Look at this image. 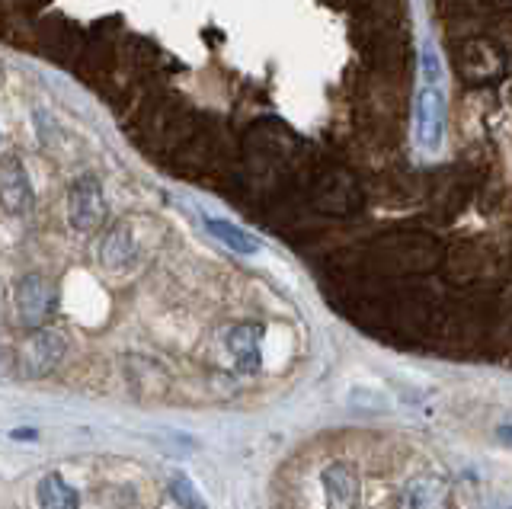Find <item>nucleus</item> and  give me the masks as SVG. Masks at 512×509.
<instances>
[{
	"label": "nucleus",
	"mask_w": 512,
	"mask_h": 509,
	"mask_svg": "<svg viewBox=\"0 0 512 509\" xmlns=\"http://www.w3.org/2000/svg\"><path fill=\"white\" fill-rule=\"evenodd\" d=\"M445 135V90L439 84H423L416 93V145L436 151Z\"/></svg>",
	"instance_id": "f257e3e1"
},
{
	"label": "nucleus",
	"mask_w": 512,
	"mask_h": 509,
	"mask_svg": "<svg viewBox=\"0 0 512 509\" xmlns=\"http://www.w3.org/2000/svg\"><path fill=\"white\" fill-rule=\"evenodd\" d=\"M106 218V199L96 177H80L68 196V221L74 231H96Z\"/></svg>",
	"instance_id": "f03ea898"
},
{
	"label": "nucleus",
	"mask_w": 512,
	"mask_h": 509,
	"mask_svg": "<svg viewBox=\"0 0 512 509\" xmlns=\"http://www.w3.org/2000/svg\"><path fill=\"white\" fill-rule=\"evenodd\" d=\"M320 484H324V500L327 509H359L362 500V484L359 474L349 461H330L320 474Z\"/></svg>",
	"instance_id": "7ed1b4c3"
},
{
	"label": "nucleus",
	"mask_w": 512,
	"mask_h": 509,
	"mask_svg": "<svg viewBox=\"0 0 512 509\" xmlns=\"http://www.w3.org/2000/svg\"><path fill=\"white\" fill-rule=\"evenodd\" d=\"M397 509H448V481L442 474H416L400 487Z\"/></svg>",
	"instance_id": "20e7f679"
},
{
	"label": "nucleus",
	"mask_w": 512,
	"mask_h": 509,
	"mask_svg": "<svg viewBox=\"0 0 512 509\" xmlns=\"http://www.w3.org/2000/svg\"><path fill=\"white\" fill-rule=\"evenodd\" d=\"M61 356H64V337H61V333L55 327L39 330V333H32V337L26 340V346H23V369L29 375H48L61 362Z\"/></svg>",
	"instance_id": "39448f33"
},
{
	"label": "nucleus",
	"mask_w": 512,
	"mask_h": 509,
	"mask_svg": "<svg viewBox=\"0 0 512 509\" xmlns=\"http://www.w3.org/2000/svg\"><path fill=\"white\" fill-rule=\"evenodd\" d=\"M0 202L13 215H23L32 209V183L16 157H4L0 161Z\"/></svg>",
	"instance_id": "423d86ee"
},
{
	"label": "nucleus",
	"mask_w": 512,
	"mask_h": 509,
	"mask_svg": "<svg viewBox=\"0 0 512 509\" xmlns=\"http://www.w3.org/2000/svg\"><path fill=\"white\" fill-rule=\"evenodd\" d=\"M55 292L42 276H26L20 285H16V305H20V314L26 324H39L45 321V314L52 311Z\"/></svg>",
	"instance_id": "0eeeda50"
},
{
	"label": "nucleus",
	"mask_w": 512,
	"mask_h": 509,
	"mask_svg": "<svg viewBox=\"0 0 512 509\" xmlns=\"http://www.w3.org/2000/svg\"><path fill=\"white\" fill-rule=\"evenodd\" d=\"M260 337H263V330L256 327V324H240L228 333V349H231V356H234V365H237V372H247L253 375L256 369L263 365V356H260Z\"/></svg>",
	"instance_id": "6e6552de"
},
{
	"label": "nucleus",
	"mask_w": 512,
	"mask_h": 509,
	"mask_svg": "<svg viewBox=\"0 0 512 509\" xmlns=\"http://www.w3.org/2000/svg\"><path fill=\"white\" fill-rule=\"evenodd\" d=\"M496 45L490 42H468L461 49V71H464V81H490V77H496V71L503 68V61L500 55L493 52Z\"/></svg>",
	"instance_id": "1a4fd4ad"
},
{
	"label": "nucleus",
	"mask_w": 512,
	"mask_h": 509,
	"mask_svg": "<svg viewBox=\"0 0 512 509\" xmlns=\"http://www.w3.org/2000/svg\"><path fill=\"white\" fill-rule=\"evenodd\" d=\"M205 228L212 231L224 247H231L240 257H253L260 250V241L253 234H247L244 228H234L231 221H221V218H205Z\"/></svg>",
	"instance_id": "9d476101"
},
{
	"label": "nucleus",
	"mask_w": 512,
	"mask_h": 509,
	"mask_svg": "<svg viewBox=\"0 0 512 509\" xmlns=\"http://www.w3.org/2000/svg\"><path fill=\"white\" fill-rule=\"evenodd\" d=\"M39 506L42 509H77V490L61 481V474H45L39 481Z\"/></svg>",
	"instance_id": "9b49d317"
},
{
	"label": "nucleus",
	"mask_w": 512,
	"mask_h": 509,
	"mask_svg": "<svg viewBox=\"0 0 512 509\" xmlns=\"http://www.w3.org/2000/svg\"><path fill=\"white\" fill-rule=\"evenodd\" d=\"M132 253H135V247H132V234H128L125 225H119V228H112V231L106 234V241H103V247H100V260H103L106 266H112V269H122V266L132 263Z\"/></svg>",
	"instance_id": "f8f14e48"
},
{
	"label": "nucleus",
	"mask_w": 512,
	"mask_h": 509,
	"mask_svg": "<svg viewBox=\"0 0 512 509\" xmlns=\"http://www.w3.org/2000/svg\"><path fill=\"white\" fill-rule=\"evenodd\" d=\"M170 493H173V500L180 503L183 509H208L205 500L199 497V490L192 487V481H189V477H183V474H176L173 481H170Z\"/></svg>",
	"instance_id": "ddd939ff"
},
{
	"label": "nucleus",
	"mask_w": 512,
	"mask_h": 509,
	"mask_svg": "<svg viewBox=\"0 0 512 509\" xmlns=\"http://www.w3.org/2000/svg\"><path fill=\"white\" fill-rule=\"evenodd\" d=\"M496 439H500V442L506 445V449H512V423H509V426H500V429H496Z\"/></svg>",
	"instance_id": "4468645a"
}]
</instances>
